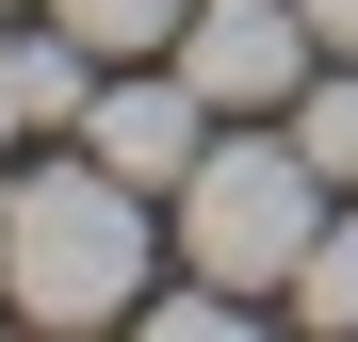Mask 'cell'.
I'll use <instances>...</instances> for the list:
<instances>
[{
	"mask_svg": "<svg viewBox=\"0 0 358 342\" xmlns=\"http://www.w3.org/2000/svg\"><path fill=\"white\" fill-rule=\"evenodd\" d=\"M0 310L33 326H131L147 310V180H114V163H49V180L0 196Z\"/></svg>",
	"mask_w": 358,
	"mask_h": 342,
	"instance_id": "6da1fadb",
	"label": "cell"
},
{
	"mask_svg": "<svg viewBox=\"0 0 358 342\" xmlns=\"http://www.w3.org/2000/svg\"><path fill=\"white\" fill-rule=\"evenodd\" d=\"M310 245H326V163L293 131H212L179 180V261H212L228 294H293Z\"/></svg>",
	"mask_w": 358,
	"mask_h": 342,
	"instance_id": "7a4b0ae2",
	"label": "cell"
},
{
	"mask_svg": "<svg viewBox=\"0 0 358 342\" xmlns=\"http://www.w3.org/2000/svg\"><path fill=\"white\" fill-rule=\"evenodd\" d=\"M310 49H326V33H310V0H196L163 66L196 82L212 114H277L293 82H310Z\"/></svg>",
	"mask_w": 358,
	"mask_h": 342,
	"instance_id": "3957f363",
	"label": "cell"
},
{
	"mask_svg": "<svg viewBox=\"0 0 358 342\" xmlns=\"http://www.w3.org/2000/svg\"><path fill=\"white\" fill-rule=\"evenodd\" d=\"M82 147L114 163V180H196V147H212V98L196 82H98V114H82Z\"/></svg>",
	"mask_w": 358,
	"mask_h": 342,
	"instance_id": "277c9868",
	"label": "cell"
},
{
	"mask_svg": "<svg viewBox=\"0 0 358 342\" xmlns=\"http://www.w3.org/2000/svg\"><path fill=\"white\" fill-rule=\"evenodd\" d=\"M49 17H66L98 66H147V49H179V17H196V0H49Z\"/></svg>",
	"mask_w": 358,
	"mask_h": 342,
	"instance_id": "5b68a950",
	"label": "cell"
},
{
	"mask_svg": "<svg viewBox=\"0 0 358 342\" xmlns=\"http://www.w3.org/2000/svg\"><path fill=\"white\" fill-rule=\"evenodd\" d=\"M293 147H310L326 180H358V66L342 82H293Z\"/></svg>",
	"mask_w": 358,
	"mask_h": 342,
	"instance_id": "8992f818",
	"label": "cell"
},
{
	"mask_svg": "<svg viewBox=\"0 0 358 342\" xmlns=\"http://www.w3.org/2000/svg\"><path fill=\"white\" fill-rule=\"evenodd\" d=\"M293 326H358V228H326V245L293 261Z\"/></svg>",
	"mask_w": 358,
	"mask_h": 342,
	"instance_id": "52a82bcc",
	"label": "cell"
},
{
	"mask_svg": "<svg viewBox=\"0 0 358 342\" xmlns=\"http://www.w3.org/2000/svg\"><path fill=\"white\" fill-rule=\"evenodd\" d=\"M310 33H326V49H342V66H358V0H310Z\"/></svg>",
	"mask_w": 358,
	"mask_h": 342,
	"instance_id": "ba28073f",
	"label": "cell"
},
{
	"mask_svg": "<svg viewBox=\"0 0 358 342\" xmlns=\"http://www.w3.org/2000/svg\"><path fill=\"white\" fill-rule=\"evenodd\" d=\"M17 131H33V98H17V49H0V147H17Z\"/></svg>",
	"mask_w": 358,
	"mask_h": 342,
	"instance_id": "9c48e42d",
	"label": "cell"
}]
</instances>
